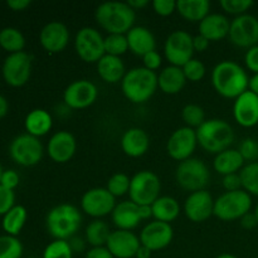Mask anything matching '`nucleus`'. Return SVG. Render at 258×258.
I'll list each match as a JSON object with an SVG mask.
<instances>
[{
    "label": "nucleus",
    "mask_w": 258,
    "mask_h": 258,
    "mask_svg": "<svg viewBox=\"0 0 258 258\" xmlns=\"http://www.w3.org/2000/svg\"><path fill=\"white\" fill-rule=\"evenodd\" d=\"M249 77L244 68L233 60H222L212 71V85L218 95L234 98L248 90Z\"/></svg>",
    "instance_id": "1"
},
{
    "label": "nucleus",
    "mask_w": 258,
    "mask_h": 258,
    "mask_svg": "<svg viewBox=\"0 0 258 258\" xmlns=\"http://www.w3.org/2000/svg\"><path fill=\"white\" fill-rule=\"evenodd\" d=\"M97 24L108 34H127L135 27V10L123 2H106L97 7L95 12Z\"/></svg>",
    "instance_id": "2"
},
{
    "label": "nucleus",
    "mask_w": 258,
    "mask_h": 258,
    "mask_svg": "<svg viewBox=\"0 0 258 258\" xmlns=\"http://www.w3.org/2000/svg\"><path fill=\"white\" fill-rule=\"evenodd\" d=\"M82 223V214L77 207L63 203L55 206L45 217L47 231L54 239L68 241L76 236Z\"/></svg>",
    "instance_id": "3"
},
{
    "label": "nucleus",
    "mask_w": 258,
    "mask_h": 258,
    "mask_svg": "<svg viewBox=\"0 0 258 258\" xmlns=\"http://www.w3.org/2000/svg\"><path fill=\"white\" fill-rule=\"evenodd\" d=\"M198 144L209 154H219L231 149L234 141L233 127L221 118L206 120L196 130Z\"/></svg>",
    "instance_id": "4"
},
{
    "label": "nucleus",
    "mask_w": 258,
    "mask_h": 258,
    "mask_svg": "<svg viewBox=\"0 0 258 258\" xmlns=\"http://www.w3.org/2000/svg\"><path fill=\"white\" fill-rule=\"evenodd\" d=\"M121 90L130 102H146L158 90V75L145 67L131 68L121 81Z\"/></svg>",
    "instance_id": "5"
},
{
    "label": "nucleus",
    "mask_w": 258,
    "mask_h": 258,
    "mask_svg": "<svg viewBox=\"0 0 258 258\" xmlns=\"http://www.w3.org/2000/svg\"><path fill=\"white\" fill-rule=\"evenodd\" d=\"M252 208V197L243 189L224 191L214 201L213 216L223 222L239 221Z\"/></svg>",
    "instance_id": "6"
},
{
    "label": "nucleus",
    "mask_w": 258,
    "mask_h": 258,
    "mask_svg": "<svg viewBox=\"0 0 258 258\" xmlns=\"http://www.w3.org/2000/svg\"><path fill=\"white\" fill-rule=\"evenodd\" d=\"M175 179L181 189L194 193L206 189L211 179V173L203 160L190 158L179 163L175 171Z\"/></svg>",
    "instance_id": "7"
},
{
    "label": "nucleus",
    "mask_w": 258,
    "mask_h": 258,
    "mask_svg": "<svg viewBox=\"0 0 258 258\" xmlns=\"http://www.w3.org/2000/svg\"><path fill=\"white\" fill-rule=\"evenodd\" d=\"M161 181L154 171L141 170L131 178L130 201L138 206H151L160 197Z\"/></svg>",
    "instance_id": "8"
},
{
    "label": "nucleus",
    "mask_w": 258,
    "mask_h": 258,
    "mask_svg": "<svg viewBox=\"0 0 258 258\" xmlns=\"http://www.w3.org/2000/svg\"><path fill=\"white\" fill-rule=\"evenodd\" d=\"M43 149L42 143L39 139L29 135V134H22L13 139L9 146L10 158L20 166H34L40 163L43 158Z\"/></svg>",
    "instance_id": "9"
},
{
    "label": "nucleus",
    "mask_w": 258,
    "mask_h": 258,
    "mask_svg": "<svg viewBox=\"0 0 258 258\" xmlns=\"http://www.w3.org/2000/svg\"><path fill=\"white\" fill-rule=\"evenodd\" d=\"M75 49L86 63H97L105 53V38L95 28L83 27L75 38Z\"/></svg>",
    "instance_id": "10"
},
{
    "label": "nucleus",
    "mask_w": 258,
    "mask_h": 258,
    "mask_svg": "<svg viewBox=\"0 0 258 258\" xmlns=\"http://www.w3.org/2000/svg\"><path fill=\"white\" fill-rule=\"evenodd\" d=\"M164 54L170 66L183 67L193 59V37L185 30H175L170 33L164 44Z\"/></svg>",
    "instance_id": "11"
},
{
    "label": "nucleus",
    "mask_w": 258,
    "mask_h": 258,
    "mask_svg": "<svg viewBox=\"0 0 258 258\" xmlns=\"http://www.w3.org/2000/svg\"><path fill=\"white\" fill-rule=\"evenodd\" d=\"M32 55L27 52L13 53L5 58L2 73L5 82L12 87H22L32 75Z\"/></svg>",
    "instance_id": "12"
},
{
    "label": "nucleus",
    "mask_w": 258,
    "mask_h": 258,
    "mask_svg": "<svg viewBox=\"0 0 258 258\" xmlns=\"http://www.w3.org/2000/svg\"><path fill=\"white\" fill-rule=\"evenodd\" d=\"M115 207L116 198L106 188H92L81 198L82 212L95 219L111 214Z\"/></svg>",
    "instance_id": "13"
},
{
    "label": "nucleus",
    "mask_w": 258,
    "mask_h": 258,
    "mask_svg": "<svg viewBox=\"0 0 258 258\" xmlns=\"http://www.w3.org/2000/svg\"><path fill=\"white\" fill-rule=\"evenodd\" d=\"M229 40L239 48H249L258 45V18L252 14L236 17L231 22Z\"/></svg>",
    "instance_id": "14"
},
{
    "label": "nucleus",
    "mask_w": 258,
    "mask_h": 258,
    "mask_svg": "<svg viewBox=\"0 0 258 258\" xmlns=\"http://www.w3.org/2000/svg\"><path fill=\"white\" fill-rule=\"evenodd\" d=\"M198 145V139L194 128L183 126L174 131L166 143V153L174 160L181 161L188 160L196 151Z\"/></svg>",
    "instance_id": "15"
},
{
    "label": "nucleus",
    "mask_w": 258,
    "mask_h": 258,
    "mask_svg": "<svg viewBox=\"0 0 258 258\" xmlns=\"http://www.w3.org/2000/svg\"><path fill=\"white\" fill-rule=\"evenodd\" d=\"M98 90L88 80H77L67 86L63 92V101L70 110H83L97 100Z\"/></svg>",
    "instance_id": "16"
},
{
    "label": "nucleus",
    "mask_w": 258,
    "mask_h": 258,
    "mask_svg": "<svg viewBox=\"0 0 258 258\" xmlns=\"http://www.w3.org/2000/svg\"><path fill=\"white\" fill-rule=\"evenodd\" d=\"M174 231L171 224L164 222L153 221L146 224L140 232V243L151 252L166 248L171 243Z\"/></svg>",
    "instance_id": "17"
},
{
    "label": "nucleus",
    "mask_w": 258,
    "mask_h": 258,
    "mask_svg": "<svg viewBox=\"0 0 258 258\" xmlns=\"http://www.w3.org/2000/svg\"><path fill=\"white\" fill-rule=\"evenodd\" d=\"M214 199L209 191H194L189 194L184 203V213L186 218L194 223H202L213 216Z\"/></svg>",
    "instance_id": "18"
},
{
    "label": "nucleus",
    "mask_w": 258,
    "mask_h": 258,
    "mask_svg": "<svg viewBox=\"0 0 258 258\" xmlns=\"http://www.w3.org/2000/svg\"><path fill=\"white\" fill-rule=\"evenodd\" d=\"M77 141L70 131H58L50 136L47 145L48 156L57 164H66L75 156Z\"/></svg>",
    "instance_id": "19"
},
{
    "label": "nucleus",
    "mask_w": 258,
    "mask_h": 258,
    "mask_svg": "<svg viewBox=\"0 0 258 258\" xmlns=\"http://www.w3.org/2000/svg\"><path fill=\"white\" fill-rule=\"evenodd\" d=\"M140 246V238L134 232L121 229L111 232L106 243V248L115 258H135Z\"/></svg>",
    "instance_id": "20"
},
{
    "label": "nucleus",
    "mask_w": 258,
    "mask_h": 258,
    "mask_svg": "<svg viewBox=\"0 0 258 258\" xmlns=\"http://www.w3.org/2000/svg\"><path fill=\"white\" fill-rule=\"evenodd\" d=\"M233 117L239 126L246 128L258 125V96L249 90L234 100Z\"/></svg>",
    "instance_id": "21"
},
{
    "label": "nucleus",
    "mask_w": 258,
    "mask_h": 258,
    "mask_svg": "<svg viewBox=\"0 0 258 258\" xmlns=\"http://www.w3.org/2000/svg\"><path fill=\"white\" fill-rule=\"evenodd\" d=\"M70 42V30L60 22H49L39 33V43L48 53H59Z\"/></svg>",
    "instance_id": "22"
},
{
    "label": "nucleus",
    "mask_w": 258,
    "mask_h": 258,
    "mask_svg": "<svg viewBox=\"0 0 258 258\" xmlns=\"http://www.w3.org/2000/svg\"><path fill=\"white\" fill-rule=\"evenodd\" d=\"M231 22L226 15L221 13H209L199 23V34L203 35L209 42H218L228 37Z\"/></svg>",
    "instance_id": "23"
},
{
    "label": "nucleus",
    "mask_w": 258,
    "mask_h": 258,
    "mask_svg": "<svg viewBox=\"0 0 258 258\" xmlns=\"http://www.w3.org/2000/svg\"><path fill=\"white\" fill-rule=\"evenodd\" d=\"M121 149L130 158L145 155L150 146V139L146 131L140 127H130L121 136Z\"/></svg>",
    "instance_id": "24"
},
{
    "label": "nucleus",
    "mask_w": 258,
    "mask_h": 258,
    "mask_svg": "<svg viewBox=\"0 0 258 258\" xmlns=\"http://www.w3.org/2000/svg\"><path fill=\"white\" fill-rule=\"evenodd\" d=\"M128 43V50L139 57H144L148 53L156 50V39L149 28L136 25L131 28L126 34Z\"/></svg>",
    "instance_id": "25"
},
{
    "label": "nucleus",
    "mask_w": 258,
    "mask_h": 258,
    "mask_svg": "<svg viewBox=\"0 0 258 258\" xmlns=\"http://www.w3.org/2000/svg\"><path fill=\"white\" fill-rule=\"evenodd\" d=\"M113 224L121 231H133L141 222L139 214V206L131 201L120 202L116 204L115 209L111 213Z\"/></svg>",
    "instance_id": "26"
},
{
    "label": "nucleus",
    "mask_w": 258,
    "mask_h": 258,
    "mask_svg": "<svg viewBox=\"0 0 258 258\" xmlns=\"http://www.w3.org/2000/svg\"><path fill=\"white\" fill-rule=\"evenodd\" d=\"M96 64H97L98 76L106 83L115 85L121 82L126 75L125 63L122 62L121 57L105 54Z\"/></svg>",
    "instance_id": "27"
},
{
    "label": "nucleus",
    "mask_w": 258,
    "mask_h": 258,
    "mask_svg": "<svg viewBox=\"0 0 258 258\" xmlns=\"http://www.w3.org/2000/svg\"><path fill=\"white\" fill-rule=\"evenodd\" d=\"M246 165L238 149H227L217 154L213 160V168L219 175L226 176L229 174H238Z\"/></svg>",
    "instance_id": "28"
},
{
    "label": "nucleus",
    "mask_w": 258,
    "mask_h": 258,
    "mask_svg": "<svg viewBox=\"0 0 258 258\" xmlns=\"http://www.w3.org/2000/svg\"><path fill=\"white\" fill-rule=\"evenodd\" d=\"M186 78L183 70L175 66H168L158 75V88L166 95H176L184 88Z\"/></svg>",
    "instance_id": "29"
},
{
    "label": "nucleus",
    "mask_w": 258,
    "mask_h": 258,
    "mask_svg": "<svg viewBox=\"0 0 258 258\" xmlns=\"http://www.w3.org/2000/svg\"><path fill=\"white\" fill-rule=\"evenodd\" d=\"M53 126V118L48 111L43 108H35L32 110L24 120V127L27 134L34 136V138H42L47 135Z\"/></svg>",
    "instance_id": "30"
},
{
    "label": "nucleus",
    "mask_w": 258,
    "mask_h": 258,
    "mask_svg": "<svg viewBox=\"0 0 258 258\" xmlns=\"http://www.w3.org/2000/svg\"><path fill=\"white\" fill-rule=\"evenodd\" d=\"M211 10L208 0H179L176 2V12L183 19L191 23H201Z\"/></svg>",
    "instance_id": "31"
},
{
    "label": "nucleus",
    "mask_w": 258,
    "mask_h": 258,
    "mask_svg": "<svg viewBox=\"0 0 258 258\" xmlns=\"http://www.w3.org/2000/svg\"><path fill=\"white\" fill-rule=\"evenodd\" d=\"M151 209H153V217L155 221L169 224L175 221L180 214V206H179L178 201L173 197L168 196L159 197L151 204Z\"/></svg>",
    "instance_id": "32"
},
{
    "label": "nucleus",
    "mask_w": 258,
    "mask_h": 258,
    "mask_svg": "<svg viewBox=\"0 0 258 258\" xmlns=\"http://www.w3.org/2000/svg\"><path fill=\"white\" fill-rule=\"evenodd\" d=\"M27 209L23 206H14L4 217H3L2 227L4 232L9 236L17 237L22 232L25 222H27Z\"/></svg>",
    "instance_id": "33"
},
{
    "label": "nucleus",
    "mask_w": 258,
    "mask_h": 258,
    "mask_svg": "<svg viewBox=\"0 0 258 258\" xmlns=\"http://www.w3.org/2000/svg\"><path fill=\"white\" fill-rule=\"evenodd\" d=\"M111 231L107 223L101 219H93L85 232V239L90 246L93 247H106L107 239L110 237Z\"/></svg>",
    "instance_id": "34"
},
{
    "label": "nucleus",
    "mask_w": 258,
    "mask_h": 258,
    "mask_svg": "<svg viewBox=\"0 0 258 258\" xmlns=\"http://www.w3.org/2000/svg\"><path fill=\"white\" fill-rule=\"evenodd\" d=\"M0 47L7 50L9 54L23 52L25 47L24 35L17 28H3L0 30Z\"/></svg>",
    "instance_id": "35"
},
{
    "label": "nucleus",
    "mask_w": 258,
    "mask_h": 258,
    "mask_svg": "<svg viewBox=\"0 0 258 258\" xmlns=\"http://www.w3.org/2000/svg\"><path fill=\"white\" fill-rule=\"evenodd\" d=\"M242 189L249 196L258 197V161L248 163L239 171Z\"/></svg>",
    "instance_id": "36"
},
{
    "label": "nucleus",
    "mask_w": 258,
    "mask_h": 258,
    "mask_svg": "<svg viewBox=\"0 0 258 258\" xmlns=\"http://www.w3.org/2000/svg\"><path fill=\"white\" fill-rule=\"evenodd\" d=\"M23 244L17 237L0 236V258H22Z\"/></svg>",
    "instance_id": "37"
},
{
    "label": "nucleus",
    "mask_w": 258,
    "mask_h": 258,
    "mask_svg": "<svg viewBox=\"0 0 258 258\" xmlns=\"http://www.w3.org/2000/svg\"><path fill=\"white\" fill-rule=\"evenodd\" d=\"M128 50L126 34H108L105 38V53L108 55L121 57Z\"/></svg>",
    "instance_id": "38"
},
{
    "label": "nucleus",
    "mask_w": 258,
    "mask_h": 258,
    "mask_svg": "<svg viewBox=\"0 0 258 258\" xmlns=\"http://www.w3.org/2000/svg\"><path fill=\"white\" fill-rule=\"evenodd\" d=\"M181 118L188 127L198 128L206 121V112L203 108L194 103L184 106L181 110Z\"/></svg>",
    "instance_id": "39"
},
{
    "label": "nucleus",
    "mask_w": 258,
    "mask_h": 258,
    "mask_svg": "<svg viewBox=\"0 0 258 258\" xmlns=\"http://www.w3.org/2000/svg\"><path fill=\"white\" fill-rule=\"evenodd\" d=\"M130 184L131 178H128L126 174L116 173L107 180L106 189L115 198H117V197H123L125 194H128V191H130Z\"/></svg>",
    "instance_id": "40"
},
{
    "label": "nucleus",
    "mask_w": 258,
    "mask_h": 258,
    "mask_svg": "<svg viewBox=\"0 0 258 258\" xmlns=\"http://www.w3.org/2000/svg\"><path fill=\"white\" fill-rule=\"evenodd\" d=\"M43 258H73V251L68 241L54 239L44 248Z\"/></svg>",
    "instance_id": "41"
},
{
    "label": "nucleus",
    "mask_w": 258,
    "mask_h": 258,
    "mask_svg": "<svg viewBox=\"0 0 258 258\" xmlns=\"http://www.w3.org/2000/svg\"><path fill=\"white\" fill-rule=\"evenodd\" d=\"M181 70H183L186 81H190V82H199V81H202L207 72L206 66L203 64V62H201L199 59H196V58H193L188 63H185L181 67Z\"/></svg>",
    "instance_id": "42"
},
{
    "label": "nucleus",
    "mask_w": 258,
    "mask_h": 258,
    "mask_svg": "<svg viewBox=\"0 0 258 258\" xmlns=\"http://www.w3.org/2000/svg\"><path fill=\"white\" fill-rule=\"evenodd\" d=\"M219 5L228 14L239 17V15L247 14V12L253 7V2L252 0H221Z\"/></svg>",
    "instance_id": "43"
},
{
    "label": "nucleus",
    "mask_w": 258,
    "mask_h": 258,
    "mask_svg": "<svg viewBox=\"0 0 258 258\" xmlns=\"http://www.w3.org/2000/svg\"><path fill=\"white\" fill-rule=\"evenodd\" d=\"M239 154L242 155L244 161L248 163H254L258 161V141L253 138H246L242 140L238 148Z\"/></svg>",
    "instance_id": "44"
},
{
    "label": "nucleus",
    "mask_w": 258,
    "mask_h": 258,
    "mask_svg": "<svg viewBox=\"0 0 258 258\" xmlns=\"http://www.w3.org/2000/svg\"><path fill=\"white\" fill-rule=\"evenodd\" d=\"M15 206L14 190L0 185V216L4 217Z\"/></svg>",
    "instance_id": "45"
},
{
    "label": "nucleus",
    "mask_w": 258,
    "mask_h": 258,
    "mask_svg": "<svg viewBox=\"0 0 258 258\" xmlns=\"http://www.w3.org/2000/svg\"><path fill=\"white\" fill-rule=\"evenodd\" d=\"M154 12L160 17H169L176 12V2L174 0H154L151 3Z\"/></svg>",
    "instance_id": "46"
},
{
    "label": "nucleus",
    "mask_w": 258,
    "mask_h": 258,
    "mask_svg": "<svg viewBox=\"0 0 258 258\" xmlns=\"http://www.w3.org/2000/svg\"><path fill=\"white\" fill-rule=\"evenodd\" d=\"M20 183V176L19 174L15 170H4L3 171L2 179H0V185L5 186V188L10 189V190H14Z\"/></svg>",
    "instance_id": "47"
},
{
    "label": "nucleus",
    "mask_w": 258,
    "mask_h": 258,
    "mask_svg": "<svg viewBox=\"0 0 258 258\" xmlns=\"http://www.w3.org/2000/svg\"><path fill=\"white\" fill-rule=\"evenodd\" d=\"M143 63L144 67L149 71H158L159 68L161 67V63H163V58H161L160 53L156 52V50H153V52L148 53L143 57Z\"/></svg>",
    "instance_id": "48"
},
{
    "label": "nucleus",
    "mask_w": 258,
    "mask_h": 258,
    "mask_svg": "<svg viewBox=\"0 0 258 258\" xmlns=\"http://www.w3.org/2000/svg\"><path fill=\"white\" fill-rule=\"evenodd\" d=\"M244 63L248 71H251L253 75L258 73V45L247 49L246 54H244Z\"/></svg>",
    "instance_id": "49"
},
{
    "label": "nucleus",
    "mask_w": 258,
    "mask_h": 258,
    "mask_svg": "<svg viewBox=\"0 0 258 258\" xmlns=\"http://www.w3.org/2000/svg\"><path fill=\"white\" fill-rule=\"evenodd\" d=\"M222 185L226 189V191H237L242 189L241 176L238 174H229V175L223 176L222 179Z\"/></svg>",
    "instance_id": "50"
},
{
    "label": "nucleus",
    "mask_w": 258,
    "mask_h": 258,
    "mask_svg": "<svg viewBox=\"0 0 258 258\" xmlns=\"http://www.w3.org/2000/svg\"><path fill=\"white\" fill-rule=\"evenodd\" d=\"M85 258H115L106 247H93L86 252Z\"/></svg>",
    "instance_id": "51"
},
{
    "label": "nucleus",
    "mask_w": 258,
    "mask_h": 258,
    "mask_svg": "<svg viewBox=\"0 0 258 258\" xmlns=\"http://www.w3.org/2000/svg\"><path fill=\"white\" fill-rule=\"evenodd\" d=\"M239 223H241V226L243 227L244 229H253L254 227H257L258 221L254 212H249V213L244 214V216L239 219Z\"/></svg>",
    "instance_id": "52"
},
{
    "label": "nucleus",
    "mask_w": 258,
    "mask_h": 258,
    "mask_svg": "<svg viewBox=\"0 0 258 258\" xmlns=\"http://www.w3.org/2000/svg\"><path fill=\"white\" fill-rule=\"evenodd\" d=\"M68 243H70L71 248H72L73 253H80V252H83L86 248V239L82 238V237L73 236L72 238L68 239Z\"/></svg>",
    "instance_id": "53"
},
{
    "label": "nucleus",
    "mask_w": 258,
    "mask_h": 258,
    "mask_svg": "<svg viewBox=\"0 0 258 258\" xmlns=\"http://www.w3.org/2000/svg\"><path fill=\"white\" fill-rule=\"evenodd\" d=\"M209 40L207 38H204L203 35L198 34L196 37H193V47H194V52H204V50L208 49L209 47Z\"/></svg>",
    "instance_id": "54"
},
{
    "label": "nucleus",
    "mask_w": 258,
    "mask_h": 258,
    "mask_svg": "<svg viewBox=\"0 0 258 258\" xmlns=\"http://www.w3.org/2000/svg\"><path fill=\"white\" fill-rule=\"evenodd\" d=\"M32 4L30 0H8L7 5L14 12H23Z\"/></svg>",
    "instance_id": "55"
},
{
    "label": "nucleus",
    "mask_w": 258,
    "mask_h": 258,
    "mask_svg": "<svg viewBox=\"0 0 258 258\" xmlns=\"http://www.w3.org/2000/svg\"><path fill=\"white\" fill-rule=\"evenodd\" d=\"M128 4V7L131 8L133 10H140V9H144L145 7H148L150 3H149V0H128V2H126Z\"/></svg>",
    "instance_id": "56"
},
{
    "label": "nucleus",
    "mask_w": 258,
    "mask_h": 258,
    "mask_svg": "<svg viewBox=\"0 0 258 258\" xmlns=\"http://www.w3.org/2000/svg\"><path fill=\"white\" fill-rule=\"evenodd\" d=\"M139 214H140L141 221H146V219L153 217V209L151 206H139Z\"/></svg>",
    "instance_id": "57"
},
{
    "label": "nucleus",
    "mask_w": 258,
    "mask_h": 258,
    "mask_svg": "<svg viewBox=\"0 0 258 258\" xmlns=\"http://www.w3.org/2000/svg\"><path fill=\"white\" fill-rule=\"evenodd\" d=\"M8 111H9V103H8L7 98L3 95H0V120L7 116Z\"/></svg>",
    "instance_id": "58"
},
{
    "label": "nucleus",
    "mask_w": 258,
    "mask_h": 258,
    "mask_svg": "<svg viewBox=\"0 0 258 258\" xmlns=\"http://www.w3.org/2000/svg\"><path fill=\"white\" fill-rule=\"evenodd\" d=\"M248 90L251 91V92H253L254 95L258 96V73L257 75H253L251 78H249Z\"/></svg>",
    "instance_id": "59"
},
{
    "label": "nucleus",
    "mask_w": 258,
    "mask_h": 258,
    "mask_svg": "<svg viewBox=\"0 0 258 258\" xmlns=\"http://www.w3.org/2000/svg\"><path fill=\"white\" fill-rule=\"evenodd\" d=\"M151 253H153V252H151L150 249L146 248L145 246H143V244H141L140 248H139L138 252H136L135 258H150Z\"/></svg>",
    "instance_id": "60"
},
{
    "label": "nucleus",
    "mask_w": 258,
    "mask_h": 258,
    "mask_svg": "<svg viewBox=\"0 0 258 258\" xmlns=\"http://www.w3.org/2000/svg\"><path fill=\"white\" fill-rule=\"evenodd\" d=\"M216 258H238V257L233 256V254H231V253H222V254H219V256L216 257Z\"/></svg>",
    "instance_id": "61"
},
{
    "label": "nucleus",
    "mask_w": 258,
    "mask_h": 258,
    "mask_svg": "<svg viewBox=\"0 0 258 258\" xmlns=\"http://www.w3.org/2000/svg\"><path fill=\"white\" fill-rule=\"evenodd\" d=\"M254 214H256L257 217V221H258V204L256 206V209H254Z\"/></svg>",
    "instance_id": "62"
},
{
    "label": "nucleus",
    "mask_w": 258,
    "mask_h": 258,
    "mask_svg": "<svg viewBox=\"0 0 258 258\" xmlns=\"http://www.w3.org/2000/svg\"><path fill=\"white\" fill-rule=\"evenodd\" d=\"M3 168H2V164H0V179H2V175H3Z\"/></svg>",
    "instance_id": "63"
}]
</instances>
